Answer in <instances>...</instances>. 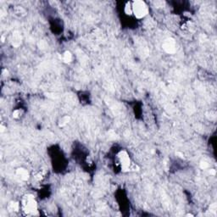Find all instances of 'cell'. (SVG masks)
<instances>
[{"instance_id":"5","label":"cell","mask_w":217,"mask_h":217,"mask_svg":"<svg viewBox=\"0 0 217 217\" xmlns=\"http://www.w3.org/2000/svg\"><path fill=\"white\" fill-rule=\"evenodd\" d=\"M16 176L22 181H27L29 179V172L24 168H18L15 171Z\"/></svg>"},{"instance_id":"1","label":"cell","mask_w":217,"mask_h":217,"mask_svg":"<svg viewBox=\"0 0 217 217\" xmlns=\"http://www.w3.org/2000/svg\"><path fill=\"white\" fill-rule=\"evenodd\" d=\"M131 4L132 14L135 15L136 18L142 19L148 14V7L144 1L137 0V1L131 2Z\"/></svg>"},{"instance_id":"3","label":"cell","mask_w":217,"mask_h":217,"mask_svg":"<svg viewBox=\"0 0 217 217\" xmlns=\"http://www.w3.org/2000/svg\"><path fill=\"white\" fill-rule=\"evenodd\" d=\"M117 158L119 160V164L123 171H128L131 170V161L130 157L126 151H120L117 154Z\"/></svg>"},{"instance_id":"7","label":"cell","mask_w":217,"mask_h":217,"mask_svg":"<svg viewBox=\"0 0 217 217\" xmlns=\"http://www.w3.org/2000/svg\"><path fill=\"white\" fill-rule=\"evenodd\" d=\"M63 60L66 63H70L72 60V54L69 52V51H66L63 54Z\"/></svg>"},{"instance_id":"9","label":"cell","mask_w":217,"mask_h":217,"mask_svg":"<svg viewBox=\"0 0 217 217\" xmlns=\"http://www.w3.org/2000/svg\"><path fill=\"white\" fill-rule=\"evenodd\" d=\"M208 167H209V164L206 161H205V160H202L200 162V168L203 169V170H205Z\"/></svg>"},{"instance_id":"10","label":"cell","mask_w":217,"mask_h":217,"mask_svg":"<svg viewBox=\"0 0 217 217\" xmlns=\"http://www.w3.org/2000/svg\"><path fill=\"white\" fill-rule=\"evenodd\" d=\"M209 173H210V175H213V176H215V170H214V169H210V171H209Z\"/></svg>"},{"instance_id":"4","label":"cell","mask_w":217,"mask_h":217,"mask_svg":"<svg viewBox=\"0 0 217 217\" xmlns=\"http://www.w3.org/2000/svg\"><path fill=\"white\" fill-rule=\"evenodd\" d=\"M163 49L168 53H174L176 52V42L171 38H168L163 43Z\"/></svg>"},{"instance_id":"6","label":"cell","mask_w":217,"mask_h":217,"mask_svg":"<svg viewBox=\"0 0 217 217\" xmlns=\"http://www.w3.org/2000/svg\"><path fill=\"white\" fill-rule=\"evenodd\" d=\"M20 208H21L20 204L16 203V202H11L8 206V210L11 211V212H16V211H18L20 209Z\"/></svg>"},{"instance_id":"2","label":"cell","mask_w":217,"mask_h":217,"mask_svg":"<svg viewBox=\"0 0 217 217\" xmlns=\"http://www.w3.org/2000/svg\"><path fill=\"white\" fill-rule=\"evenodd\" d=\"M22 209L24 210L25 213L29 214L34 213L35 211H37V202L35 200V198L33 195L28 194L24 197V198L22 199Z\"/></svg>"},{"instance_id":"8","label":"cell","mask_w":217,"mask_h":217,"mask_svg":"<svg viewBox=\"0 0 217 217\" xmlns=\"http://www.w3.org/2000/svg\"><path fill=\"white\" fill-rule=\"evenodd\" d=\"M70 119V118L69 116H65V117L61 118L60 121H59V127H65L66 125H67L69 123Z\"/></svg>"}]
</instances>
